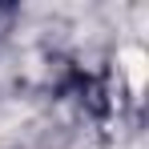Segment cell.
Masks as SVG:
<instances>
[{
	"mask_svg": "<svg viewBox=\"0 0 149 149\" xmlns=\"http://www.w3.org/2000/svg\"><path fill=\"white\" fill-rule=\"evenodd\" d=\"M121 65H125V77H129L133 93H141V89H145V73H149L145 52H141V49H125V52H121Z\"/></svg>",
	"mask_w": 149,
	"mask_h": 149,
	"instance_id": "cell-1",
	"label": "cell"
}]
</instances>
